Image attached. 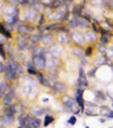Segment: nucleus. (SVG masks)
<instances>
[{"label":"nucleus","instance_id":"7c9ffc66","mask_svg":"<svg viewBox=\"0 0 113 128\" xmlns=\"http://www.w3.org/2000/svg\"><path fill=\"white\" fill-rule=\"evenodd\" d=\"M37 72H39V70L36 69L35 67L26 68V75H29V76H33V77H35V76L37 75Z\"/></svg>","mask_w":113,"mask_h":128},{"label":"nucleus","instance_id":"4468645a","mask_svg":"<svg viewBox=\"0 0 113 128\" xmlns=\"http://www.w3.org/2000/svg\"><path fill=\"white\" fill-rule=\"evenodd\" d=\"M55 43V36L53 32H44L43 36H42V42L41 44L42 46H50L52 44Z\"/></svg>","mask_w":113,"mask_h":128},{"label":"nucleus","instance_id":"f03ea898","mask_svg":"<svg viewBox=\"0 0 113 128\" xmlns=\"http://www.w3.org/2000/svg\"><path fill=\"white\" fill-rule=\"evenodd\" d=\"M39 14H40V12H37L34 7L24 8L22 12V18H20V20H24L26 24L34 25V24H36V22H37Z\"/></svg>","mask_w":113,"mask_h":128},{"label":"nucleus","instance_id":"5701e85b","mask_svg":"<svg viewBox=\"0 0 113 128\" xmlns=\"http://www.w3.org/2000/svg\"><path fill=\"white\" fill-rule=\"evenodd\" d=\"M85 114L87 117H95V116H100V106L99 108H92V106H86L85 109Z\"/></svg>","mask_w":113,"mask_h":128},{"label":"nucleus","instance_id":"9b49d317","mask_svg":"<svg viewBox=\"0 0 113 128\" xmlns=\"http://www.w3.org/2000/svg\"><path fill=\"white\" fill-rule=\"evenodd\" d=\"M85 34V40H86V44H96L99 42L100 39V34L96 32L92 31L91 28L85 30L84 31Z\"/></svg>","mask_w":113,"mask_h":128},{"label":"nucleus","instance_id":"c756f323","mask_svg":"<svg viewBox=\"0 0 113 128\" xmlns=\"http://www.w3.org/2000/svg\"><path fill=\"white\" fill-rule=\"evenodd\" d=\"M77 120H78L77 116H76V114H71V116L67 119V124L69 126H75L76 124H77Z\"/></svg>","mask_w":113,"mask_h":128},{"label":"nucleus","instance_id":"1a4fd4ad","mask_svg":"<svg viewBox=\"0 0 113 128\" xmlns=\"http://www.w3.org/2000/svg\"><path fill=\"white\" fill-rule=\"evenodd\" d=\"M16 121H17V117L16 116L1 114V119H0V126H1V128L11 127V126L14 125Z\"/></svg>","mask_w":113,"mask_h":128},{"label":"nucleus","instance_id":"72a5a7b5","mask_svg":"<svg viewBox=\"0 0 113 128\" xmlns=\"http://www.w3.org/2000/svg\"><path fill=\"white\" fill-rule=\"evenodd\" d=\"M106 8L110 10H113V0H110V1H109V4L106 5Z\"/></svg>","mask_w":113,"mask_h":128},{"label":"nucleus","instance_id":"aec40b11","mask_svg":"<svg viewBox=\"0 0 113 128\" xmlns=\"http://www.w3.org/2000/svg\"><path fill=\"white\" fill-rule=\"evenodd\" d=\"M61 26H62V24H61L60 22H50V23H46V24L44 25V31L55 33Z\"/></svg>","mask_w":113,"mask_h":128},{"label":"nucleus","instance_id":"7ed1b4c3","mask_svg":"<svg viewBox=\"0 0 113 128\" xmlns=\"http://www.w3.org/2000/svg\"><path fill=\"white\" fill-rule=\"evenodd\" d=\"M29 39H31V34H22V35H17L15 38V49L18 50L19 52L23 51H27L29 43Z\"/></svg>","mask_w":113,"mask_h":128},{"label":"nucleus","instance_id":"f257e3e1","mask_svg":"<svg viewBox=\"0 0 113 128\" xmlns=\"http://www.w3.org/2000/svg\"><path fill=\"white\" fill-rule=\"evenodd\" d=\"M60 103L62 106V108L65 109L66 111L70 112L72 114H82V109L80 106H78L77 101L75 100L74 96L71 95H68V94H63V95H60Z\"/></svg>","mask_w":113,"mask_h":128},{"label":"nucleus","instance_id":"f704fd0d","mask_svg":"<svg viewBox=\"0 0 113 128\" xmlns=\"http://www.w3.org/2000/svg\"><path fill=\"white\" fill-rule=\"evenodd\" d=\"M105 119H104V117H102V118H100V122H101V124H104V122H105Z\"/></svg>","mask_w":113,"mask_h":128},{"label":"nucleus","instance_id":"6ab92c4d","mask_svg":"<svg viewBox=\"0 0 113 128\" xmlns=\"http://www.w3.org/2000/svg\"><path fill=\"white\" fill-rule=\"evenodd\" d=\"M91 24L92 22L88 20L87 18L85 17H78L77 18V26H78V30H82V31H85V30H88L91 28Z\"/></svg>","mask_w":113,"mask_h":128},{"label":"nucleus","instance_id":"f8f14e48","mask_svg":"<svg viewBox=\"0 0 113 128\" xmlns=\"http://www.w3.org/2000/svg\"><path fill=\"white\" fill-rule=\"evenodd\" d=\"M93 96H94V102H96L99 106L105 103V101L108 100V94L106 92H103L101 90H94L93 91Z\"/></svg>","mask_w":113,"mask_h":128},{"label":"nucleus","instance_id":"e433bc0d","mask_svg":"<svg viewBox=\"0 0 113 128\" xmlns=\"http://www.w3.org/2000/svg\"><path fill=\"white\" fill-rule=\"evenodd\" d=\"M111 108L113 109V102H112V103H111Z\"/></svg>","mask_w":113,"mask_h":128},{"label":"nucleus","instance_id":"bb28decb","mask_svg":"<svg viewBox=\"0 0 113 128\" xmlns=\"http://www.w3.org/2000/svg\"><path fill=\"white\" fill-rule=\"evenodd\" d=\"M46 18H48V16H46L45 14H44L43 12H41L39 14V17H37V22H36V26H43V25L46 24Z\"/></svg>","mask_w":113,"mask_h":128},{"label":"nucleus","instance_id":"9d476101","mask_svg":"<svg viewBox=\"0 0 113 128\" xmlns=\"http://www.w3.org/2000/svg\"><path fill=\"white\" fill-rule=\"evenodd\" d=\"M29 114H32L33 116L36 117H44L45 114H52V110H51L50 106H31V110H29Z\"/></svg>","mask_w":113,"mask_h":128},{"label":"nucleus","instance_id":"412c9836","mask_svg":"<svg viewBox=\"0 0 113 128\" xmlns=\"http://www.w3.org/2000/svg\"><path fill=\"white\" fill-rule=\"evenodd\" d=\"M2 114H12V116H17V114H18V110H17L16 103L9 104V106H2Z\"/></svg>","mask_w":113,"mask_h":128},{"label":"nucleus","instance_id":"39448f33","mask_svg":"<svg viewBox=\"0 0 113 128\" xmlns=\"http://www.w3.org/2000/svg\"><path fill=\"white\" fill-rule=\"evenodd\" d=\"M70 38H71V41H72V46H87L86 40H85L84 31H82V30H75V31H71Z\"/></svg>","mask_w":113,"mask_h":128},{"label":"nucleus","instance_id":"2eb2a0df","mask_svg":"<svg viewBox=\"0 0 113 128\" xmlns=\"http://www.w3.org/2000/svg\"><path fill=\"white\" fill-rule=\"evenodd\" d=\"M63 46H61V44L57 43L55 42L54 44H52V46H49V53H51L52 56L54 57H58V58H61L63 54Z\"/></svg>","mask_w":113,"mask_h":128},{"label":"nucleus","instance_id":"20e7f679","mask_svg":"<svg viewBox=\"0 0 113 128\" xmlns=\"http://www.w3.org/2000/svg\"><path fill=\"white\" fill-rule=\"evenodd\" d=\"M46 54L48 53H43V54H34L31 56L32 60L34 62V66L39 72H46Z\"/></svg>","mask_w":113,"mask_h":128},{"label":"nucleus","instance_id":"473e14b6","mask_svg":"<svg viewBox=\"0 0 113 128\" xmlns=\"http://www.w3.org/2000/svg\"><path fill=\"white\" fill-rule=\"evenodd\" d=\"M6 72V64L3 62V60L0 61V72H1V75H3Z\"/></svg>","mask_w":113,"mask_h":128},{"label":"nucleus","instance_id":"6e6552de","mask_svg":"<svg viewBox=\"0 0 113 128\" xmlns=\"http://www.w3.org/2000/svg\"><path fill=\"white\" fill-rule=\"evenodd\" d=\"M17 99V92H16V87L12 86L11 88L6 93V95L1 99V104L2 106H9V104L15 103V100Z\"/></svg>","mask_w":113,"mask_h":128},{"label":"nucleus","instance_id":"4be33fe9","mask_svg":"<svg viewBox=\"0 0 113 128\" xmlns=\"http://www.w3.org/2000/svg\"><path fill=\"white\" fill-rule=\"evenodd\" d=\"M0 34H1V35H3L6 39L9 40V41H12V40H14L12 32L8 31L7 27H6V25L3 24V23H1V24H0Z\"/></svg>","mask_w":113,"mask_h":128},{"label":"nucleus","instance_id":"cd10ccee","mask_svg":"<svg viewBox=\"0 0 113 128\" xmlns=\"http://www.w3.org/2000/svg\"><path fill=\"white\" fill-rule=\"evenodd\" d=\"M99 68L100 67H97V66H93V67H92L89 70H87V72H86L87 77H88V78H94V77H95V76H96L97 70H99Z\"/></svg>","mask_w":113,"mask_h":128},{"label":"nucleus","instance_id":"ddd939ff","mask_svg":"<svg viewBox=\"0 0 113 128\" xmlns=\"http://www.w3.org/2000/svg\"><path fill=\"white\" fill-rule=\"evenodd\" d=\"M55 42L61 46H67V44H72L70 34L67 33H55Z\"/></svg>","mask_w":113,"mask_h":128},{"label":"nucleus","instance_id":"393cba45","mask_svg":"<svg viewBox=\"0 0 113 128\" xmlns=\"http://www.w3.org/2000/svg\"><path fill=\"white\" fill-rule=\"evenodd\" d=\"M42 36H43V33H41V32H39V31H35L34 33L31 34V39H29V41L34 42V43H36V44H41Z\"/></svg>","mask_w":113,"mask_h":128},{"label":"nucleus","instance_id":"dca6fc26","mask_svg":"<svg viewBox=\"0 0 113 128\" xmlns=\"http://www.w3.org/2000/svg\"><path fill=\"white\" fill-rule=\"evenodd\" d=\"M52 87L59 93L60 95H63V94H67V91H68V86L66 85V83L61 82V80H55L53 82L52 84Z\"/></svg>","mask_w":113,"mask_h":128},{"label":"nucleus","instance_id":"c9c22d12","mask_svg":"<svg viewBox=\"0 0 113 128\" xmlns=\"http://www.w3.org/2000/svg\"><path fill=\"white\" fill-rule=\"evenodd\" d=\"M85 128H91L89 126H87V125H85Z\"/></svg>","mask_w":113,"mask_h":128},{"label":"nucleus","instance_id":"a211bd4d","mask_svg":"<svg viewBox=\"0 0 113 128\" xmlns=\"http://www.w3.org/2000/svg\"><path fill=\"white\" fill-rule=\"evenodd\" d=\"M100 114H101V116H103L104 118L113 119V109L110 108L109 106H106V104L100 106Z\"/></svg>","mask_w":113,"mask_h":128},{"label":"nucleus","instance_id":"a878e982","mask_svg":"<svg viewBox=\"0 0 113 128\" xmlns=\"http://www.w3.org/2000/svg\"><path fill=\"white\" fill-rule=\"evenodd\" d=\"M55 121V117L53 116L52 114H45V116L43 117V127H49L50 125H52L53 122Z\"/></svg>","mask_w":113,"mask_h":128},{"label":"nucleus","instance_id":"4c0bfd02","mask_svg":"<svg viewBox=\"0 0 113 128\" xmlns=\"http://www.w3.org/2000/svg\"><path fill=\"white\" fill-rule=\"evenodd\" d=\"M17 128H23V127H20V126H18V127H17Z\"/></svg>","mask_w":113,"mask_h":128},{"label":"nucleus","instance_id":"c85d7f7f","mask_svg":"<svg viewBox=\"0 0 113 128\" xmlns=\"http://www.w3.org/2000/svg\"><path fill=\"white\" fill-rule=\"evenodd\" d=\"M111 39L109 38L108 35H100V39H99V43L103 44V46H109L110 43Z\"/></svg>","mask_w":113,"mask_h":128},{"label":"nucleus","instance_id":"f3484780","mask_svg":"<svg viewBox=\"0 0 113 128\" xmlns=\"http://www.w3.org/2000/svg\"><path fill=\"white\" fill-rule=\"evenodd\" d=\"M71 53H72V56H75L80 61L83 58H85V48L80 46H72Z\"/></svg>","mask_w":113,"mask_h":128},{"label":"nucleus","instance_id":"423d86ee","mask_svg":"<svg viewBox=\"0 0 113 128\" xmlns=\"http://www.w3.org/2000/svg\"><path fill=\"white\" fill-rule=\"evenodd\" d=\"M76 87H83V88H88L89 87L88 77H87V74L83 66L78 67V78L77 82H76Z\"/></svg>","mask_w":113,"mask_h":128},{"label":"nucleus","instance_id":"0eeeda50","mask_svg":"<svg viewBox=\"0 0 113 128\" xmlns=\"http://www.w3.org/2000/svg\"><path fill=\"white\" fill-rule=\"evenodd\" d=\"M60 65H61V59L58 58V57L52 56L51 53L48 52V54H46V72L59 69Z\"/></svg>","mask_w":113,"mask_h":128},{"label":"nucleus","instance_id":"2f4dec72","mask_svg":"<svg viewBox=\"0 0 113 128\" xmlns=\"http://www.w3.org/2000/svg\"><path fill=\"white\" fill-rule=\"evenodd\" d=\"M105 56L108 57V58H110L111 60H113V46H106Z\"/></svg>","mask_w":113,"mask_h":128},{"label":"nucleus","instance_id":"b1692460","mask_svg":"<svg viewBox=\"0 0 113 128\" xmlns=\"http://www.w3.org/2000/svg\"><path fill=\"white\" fill-rule=\"evenodd\" d=\"M96 51V44H87L85 46V57L92 58L94 56V52Z\"/></svg>","mask_w":113,"mask_h":128},{"label":"nucleus","instance_id":"58836bf2","mask_svg":"<svg viewBox=\"0 0 113 128\" xmlns=\"http://www.w3.org/2000/svg\"><path fill=\"white\" fill-rule=\"evenodd\" d=\"M109 128H112V127H109Z\"/></svg>","mask_w":113,"mask_h":128}]
</instances>
